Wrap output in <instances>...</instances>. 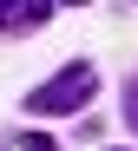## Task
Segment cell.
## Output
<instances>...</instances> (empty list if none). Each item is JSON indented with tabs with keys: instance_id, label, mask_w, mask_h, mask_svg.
Here are the masks:
<instances>
[{
	"instance_id": "6da1fadb",
	"label": "cell",
	"mask_w": 138,
	"mask_h": 151,
	"mask_svg": "<svg viewBox=\"0 0 138 151\" xmlns=\"http://www.w3.org/2000/svg\"><path fill=\"white\" fill-rule=\"evenodd\" d=\"M92 92H99V72H92L86 59H72V66H59V72H53L46 86H33V92H26V112H33V118H72Z\"/></svg>"
},
{
	"instance_id": "7a4b0ae2",
	"label": "cell",
	"mask_w": 138,
	"mask_h": 151,
	"mask_svg": "<svg viewBox=\"0 0 138 151\" xmlns=\"http://www.w3.org/2000/svg\"><path fill=\"white\" fill-rule=\"evenodd\" d=\"M46 13H53V0H0V27H7V33H26V27H40Z\"/></svg>"
},
{
	"instance_id": "3957f363",
	"label": "cell",
	"mask_w": 138,
	"mask_h": 151,
	"mask_svg": "<svg viewBox=\"0 0 138 151\" xmlns=\"http://www.w3.org/2000/svg\"><path fill=\"white\" fill-rule=\"evenodd\" d=\"M125 118H131V132H138V79H125Z\"/></svg>"
},
{
	"instance_id": "277c9868",
	"label": "cell",
	"mask_w": 138,
	"mask_h": 151,
	"mask_svg": "<svg viewBox=\"0 0 138 151\" xmlns=\"http://www.w3.org/2000/svg\"><path fill=\"white\" fill-rule=\"evenodd\" d=\"M20 151H53V145L46 138H20Z\"/></svg>"
},
{
	"instance_id": "5b68a950",
	"label": "cell",
	"mask_w": 138,
	"mask_h": 151,
	"mask_svg": "<svg viewBox=\"0 0 138 151\" xmlns=\"http://www.w3.org/2000/svg\"><path fill=\"white\" fill-rule=\"evenodd\" d=\"M66 7H79V0H66Z\"/></svg>"
}]
</instances>
